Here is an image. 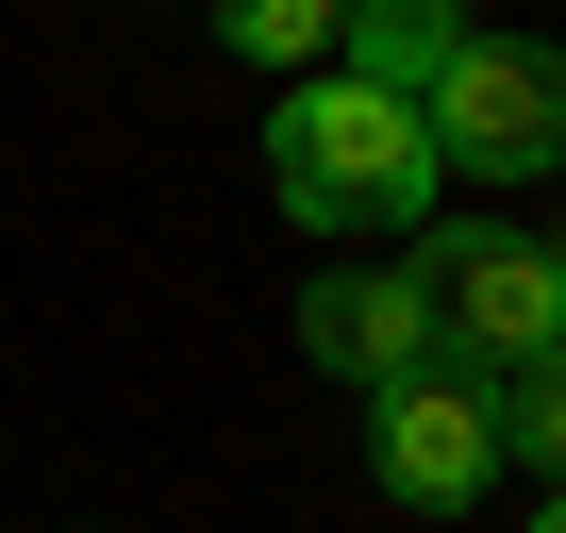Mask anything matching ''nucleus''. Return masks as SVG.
Instances as JSON below:
<instances>
[{
	"label": "nucleus",
	"mask_w": 566,
	"mask_h": 533,
	"mask_svg": "<svg viewBox=\"0 0 566 533\" xmlns=\"http://www.w3.org/2000/svg\"><path fill=\"white\" fill-rule=\"evenodd\" d=\"M467 34H483L467 0H350V34H334V67H350V84H384V101H433V67H450Z\"/></svg>",
	"instance_id": "nucleus-6"
},
{
	"label": "nucleus",
	"mask_w": 566,
	"mask_h": 533,
	"mask_svg": "<svg viewBox=\"0 0 566 533\" xmlns=\"http://www.w3.org/2000/svg\"><path fill=\"white\" fill-rule=\"evenodd\" d=\"M200 18H217V51H233V67H334L350 0H200Z\"/></svg>",
	"instance_id": "nucleus-7"
},
{
	"label": "nucleus",
	"mask_w": 566,
	"mask_h": 533,
	"mask_svg": "<svg viewBox=\"0 0 566 533\" xmlns=\"http://www.w3.org/2000/svg\"><path fill=\"white\" fill-rule=\"evenodd\" d=\"M301 351H317L350 400H384L400 367H433V284H417V250H350V266H317V284H301Z\"/></svg>",
	"instance_id": "nucleus-5"
},
{
	"label": "nucleus",
	"mask_w": 566,
	"mask_h": 533,
	"mask_svg": "<svg viewBox=\"0 0 566 533\" xmlns=\"http://www.w3.org/2000/svg\"><path fill=\"white\" fill-rule=\"evenodd\" d=\"M417 284H433V351L516 384L533 351H566V233H500V217H450L417 233Z\"/></svg>",
	"instance_id": "nucleus-2"
},
{
	"label": "nucleus",
	"mask_w": 566,
	"mask_h": 533,
	"mask_svg": "<svg viewBox=\"0 0 566 533\" xmlns=\"http://www.w3.org/2000/svg\"><path fill=\"white\" fill-rule=\"evenodd\" d=\"M266 184H283V217H301L317 250H384V233H417L433 217V134H417V101H384V84H350V67H317L301 101L266 117Z\"/></svg>",
	"instance_id": "nucleus-1"
},
{
	"label": "nucleus",
	"mask_w": 566,
	"mask_h": 533,
	"mask_svg": "<svg viewBox=\"0 0 566 533\" xmlns=\"http://www.w3.org/2000/svg\"><path fill=\"white\" fill-rule=\"evenodd\" d=\"M367 483L400 500V516H467L483 483H500V384L483 367H400L384 400H367Z\"/></svg>",
	"instance_id": "nucleus-4"
},
{
	"label": "nucleus",
	"mask_w": 566,
	"mask_h": 533,
	"mask_svg": "<svg viewBox=\"0 0 566 533\" xmlns=\"http://www.w3.org/2000/svg\"><path fill=\"white\" fill-rule=\"evenodd\" d=\"M417 134H433L450 184H549V167H566V51H533V34H467V51L433 67Z\"/></svg>",
	"instance_id": "nucleus-3"
},
{
	"label": "nucleus",
	"mask_w": 566,
	"mask_h": 533,
	"mask_svg": "<svg viewBox=\"0 0 566 533\" xmlns=\"http://www.w3.org/2000/svg\"><path fill=\"white\" fill-rule=\"evenodd\" d=\"M533 533H566V483H549V516H533Z\"/></svg>",
	"instance_id": "nucleus-9"
},
{
	"label": "nucleus",
	"mask_w": 566,
	"mask_h": 533,
	"mask_svg": "<svg viewBox=\"0 0 566 533\" xmlns=\"http://www.w3.org/2000/svg\"><path fill=\"white\" fill-rule=\"evenodd\" d=\"M500 467H549V483H566V351H533V367L500 384Z\"/></svg>",
	"instance_id": "nucleus-8"
}]
</instances>
